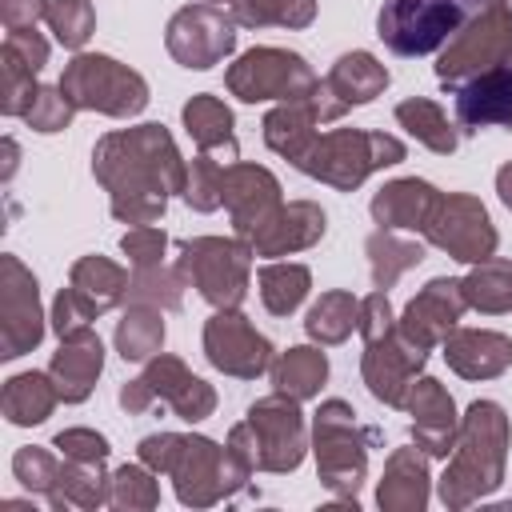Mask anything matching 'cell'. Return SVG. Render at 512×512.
I'll use <instances>...</instances> for the list:
<instances>
[{"instance_id": "e0dca14e", "label": "cell", "mask_w": 512, "mask_h": 512, "mask_svg": "<svg viewBox=\"0 0 512 512\" xmlns=\"http://www.w3.org/2000/svg\"><path fill=\"white\" fill-rule=\"evenodd\" d=\"M388 80H392L388 68H384L372 52L356 48V52H344V56L328 68L324 80H316V88L308 92V104H312V112H316L320 124H336V120L348 116L352 108L372 104L376 96H384Z\"/></svg>"}, {"instance_id": "3957f363", "label": "cell", "mask_w": 512, "mask_h": 512, "mask_svg": "<svg viewBox=\"0 0 512 512\" xmlns=\"http://www.w3.org/2000/svg\"><path fill=\"white\" fill-rule=\"evenodd\" d=\"M140 464H148L156 476H168L176 488V500L184 508H212L240 488H248L252 476H244L228 448L208 436H180V432H152L136 444Z\"/></svg>"}, {"instance_id": "4316f807", "label": "cell", "mask_w": 512, "mask_h": 512, "mask_svg": "<svg viewBox=\"0 0 512 512\" xmlns=\"http://www.w3.org/2000/svg\"><path fill=\"white\" fill-rule=\"evenodd\" d=\"M56 388H60V400L64 404H84L104 372V344L92 328L76 332V336H64L60 348L52 352V364H48Z\"/></svg>"}, {"instance_id": "681fc988", "label": "cell", "mask_w": 512, "mask_h": 512, "mask_svg": "<svg viewBox=\"0 0 512 512\" xmlns=\"http://www.w3.org/2000/svg\"><path fill=\"white\" fill-rule=\"evenodd\" d=\"M52 448L64 460H108V452H112L96 428H64L52 436Z\"/></svg>"}, {"instance_id": "f546056e", "label": "cell", "mask_w": 512, "mask_h": 512, "mask_svg": "<svg viewBox=\"0 0 512 512\" xmlns=\"http://www.w3.org/2000/svg\"><path fill=\"white\" fill-rule=\"evenodd\" d=\"M260 128H264V144H268L276 156H284L292 168H296V160L312 148V140L320 136V132H316L320 120H316L308 96H300V100H280L276 108L264 112V124H260Z\"/></svg>"}, {"instance_id": "5b68a950", "label": "cell", "mask_w": 512, "mask_h": 512, "mask_svg": "<svg viewBox=\"0 0 512 512\" xmlns=\"http://www.w3.org/2000/svg\"><path fill=\"white\" fill-rule=\"evenodd\" d=\"M408 156L404 140L392 132H368V128H332L312 140V148L296 160V168L336 192H356L372 172L392 168Z\"/></svg>"}, {"instance_id": "2e32d148", "label": "cell", "mask_w": 512, "mask_h": 512, "mask_svg": "<svg viewBox=\"0 0 512 512\" xmlns=\"http://www.w3.org/2000/svg\"><path fill=\"white\" fill-rule=\"evenodd\" d=\"M204 356L216 372L236 380H256L272 368L276 348L240 308H216L204 320Z\"/></svg>"}, {"instance_id": "74e56055", "label": "cell", "mask_w": 512, "mask_h": 512, "mask_svg": "<svg viewBox=\"0 0 512 512\" xmlns=\"http://www.w3.org/2000/svg\"><path fill=\"white\" fill-rule=\"evenodd\" d=\"M224 12H232V20L240 28H308L316 20V0H208Z\"/></svg>"}, {"instance_id": "816d5d0a", "label": "cell", "mask_w": 512, "mask_h": 512, "mask_svg": "<svg viewBox=\"0 0 512 512\" xmlns=\"http://www.w3.org/2000/svg\"><path fill=\"white\" fill-rule=\"evenodd\" d=\"M4 48L12 52V56H20L36 76H40V68L48 64V40L36 32V28H24V32H8L4 36Z\"/></svg>"}, {"instance_id": "f5cc1de1", "label": "cell", "mask_w": 512, "mask_h": 512, "mask_svg": "<svg viewBox=\"0 0 512 512\" xmlns=\"http://www.w3.org/2000/svg\"><path fill=\"white\" fill-rule=\"evenodd\" d=\"M48 0H0V20L8 32H24L36 28V20H44Z\"/></svg>"}, {"instance_id": "7bdbcfd3", "label": "cell", "mask_w": 512, "mask_h": 512, "mask_svg": "<svg viewBox=\"0 0 512 512\" xmlns=\"http://www.w3.org/2000/svg\"><path fill=\"white\" fill-rule=\"evenodd\" d=\"M184 204L192 212H216L224 204V160L212 152H196L184 176Z\"/></svg>"}, {"instance_id": "d6a6232c", "label": "cell", "mask_w": 512, "mask_h": 512, "mask_svg": "<svg viewBox=\"0 0 512 512\" xmlns=\"http://www.w3.org/2000/svg\"><path fill=\"white\" fill-rule=\"evenodd\" d=\"M112 344H116L120 360H128V364L152 360L164 348V308H156V304H132L128 300V308L116 320Z\"/></svg>"}, {"instance_id": "db71d44e", "label": "cell", "mask_w": 512, "mask_h": 512, "mask_svg": "<svg viewBox=\"0 0 512 512\" xmlns=\"http://www.w3.org/2000/svg\"><path fill=\"white\" fill-rule=\"evenodd\" d=\"M116 400H120V408H124L128 416H144V412H148V408L156 404V396L148 392V384H144L140 376H136V380H124V384H120V396H116Z\"/></svg>"}, {"instance_id": "e575fe53", "label": "cell", "mask_w": 512, "mask_h": 512, "mask_svg": "<svg viewBox=\"0 0 512 512\" xmlns=\"http://www.w3.org/2000/svg\"><path fill=\"white\" fill-rule=\"evenodd\" d=\"M108 488H112V472H104V460H64L60 464V480L56 492L48 500V508H104L108 504Z\"/></svg>"}, {"instance_id": "f35d334b", "label": "cell", "mask_w": 512, "mask_h": 512, "mask_svg": "<svg viewBox=\"0 0 512 512\" xmlns=\"http://www.w3.org/2000/svg\"><path fill=\"white\" fill-rule=\"evenodd\" d=\"M304 332L308 340L316 344H344L352 332H360V300L344 288H332V292H320V300L308 308L304 316Z\"/></svg>"}, {"instance_id": "277c9868", "label": "cell", "mask_w": 512, "mask_h": 512, "mask_svg": "<svg viewBox=\"0 0 512 512\" xmlns=\"http://www.w3.org/2000/svg\"><path fill=\"white\" fill-rule=\"evenodd\" d=\"M360 340H364L360 376H364L368 392L388 408H404L416 376L428 364V352L416 348L400 332L396 312L388 304V292H380V288L360 300Z\"/></svg>"}, {"instance_id": "60d3db41", "label": "cell", "mask_w": 512, "mask_h": 512, "mask_svg": "<svg viewBox=\"0 0 512 512\" xmlns=\"http://www.w3.org/2000/svg\"><path fill=\"white\" fill-rule=\"evenodd\" d=\"M188 276L180 264H152V268H132L128 280V300L132 304H156L164 312H176L184 304Z\"/></svg>"}, {"instance_id": "b9f144b4", "label": "cell", "mask_w": 512, "mask_h": 512, "mask_svg": "<svg viewBox=\"0 0 512 512\" xmlns=\"http://www.w3.org/2000/svg\"><path fill=\"white\" fill-rule=\"evenodd\" d=\"M108 504L120 512H152L160 504V484L156 472L148 464H120L112 472V488H108Z\"/></svg>"}, {"instance_id": "8d00e7d4", "label": "cell", "mask_w": 512, "mask_h": 512, "mask_svg": "<svg viewBox=\"0 0 512 512\" xmlns=\"http://www.w3.org/2000/svg\"><path fill=\"white\" fill-rule=\"evenodd\" d=\"M460 292H464V304L484 316L512 312V260L488 256V260L472 264L468 276H460Z\"/></svg>"}, {"instance_id": "9f6ffc18", "label": "cell", "mask_w": 512, "mask_h": 512, "mask_svg": "<svg viewBox=\"0 0 512 512\" xmlns=\"http://www.w3.org/2000/svg\"><path fill=\"white\" fill-rule=\"evenodd\" d=\"M16 164H20V148H16V140H12V136H4V168H0V176H4V180H12Z\"/></svg>"}, {"instance_id": "5bb4252c", "label": "cell", "mask_w": 512, "mask_h": 512, "mask_svg": "<svg viewBox=\"0 0 512 512\" xmlns=\"http://www.w3.org/2000/svg\"><path fill=\"white\" fill-rule=\"evenodd\" d=\"M424 240L460 264H480V260L496 256V248H500V232H496L488 208L480 204V196H472V192H448L440 200L436 216L428 220Z\"/></svg>"}, {"instance_id": "44dd1931", "label": "cell", "mask_w": 512, "mask_h": 512, "mask_svg": "<svg viewBox=\"0 0 512 512\" xmlns=\"http://www.w3.org/2000/svg\"><path fill=\"white\" fill-rule=\"evenodd\" d=\"M404 412L412 416V444L436 460H448L456 432H460V412H456L452 392L436 376H416L404 400Z\"/></svg>"}, {"instance_id": "6f0895ef", "label": "cell", "mask_w": 512, "mask_h": 512, "mask_svg": "<svg viewBox=\"0 0 512 512\" xmlns=\"http://www.w3.org/2000/svg\"><path fill=\"white\" fill-rule=\"evenodd\" d=\"M508 4H512V0H508Z\"/></svg>"}, {"instance_id": "f1b7e54d", "label": "cell", "mask_w": 512, "mask_h": 512, "mask_svg": "<svg viewBox=\"0 0 512 512\" xmlns=\"http://www.w3.org/2000/svg\"><path fill=\"white\" fill-rule=\"evenodd\" d=\"M180 120H184V132L192 136V144L200 152H212L220 156L224 164L240 160V144H236V116L232 108L212 96V92H196L184 108H180Z\"/></svg>"}, {"instance_id": "52a82bcc", "label": "cell", "mask_w": 512, "mask_h": 512, "mask_svg": "<svg viewBox=\"0 0 512 512\" xmlns=\"http://www.w3.org/2000/svg\"><path fill=\"white\" fill-rule=\"evenodd\" d=\"M484 8L488 0H384L376 12V36L396 56H428L464 32Z\"/></svg>"}, {"instance_id": "6da1fadb", "label": "cell", "mask_w": 512, "mask_h": 512, "mask_svg": "<svg viewBox=\"0 0 512 512\" xmlns=\"http://www.w3.org/2000/svg\"><path fill=\"white\" fill-rule=\"evenodd\" d=\"M92 176L108 192V208L120 224H156L168 212V200L184 192L188 160H180L164 124H136L96 140Z\"/></svg>"}, {"instance_id": "cb8c5ba5", "label": "cell", "mask_w": 512, "mask_h": 512, "mask_svg": "<svg viewBox=\"0 0 512 512\" xmlns=\"http://www.w3.org/2000/svg\"><path fill=\"white\" fill-rule=\"evenodd\" d=\"M328 232V216L316 200H288L272 212V220L248 240L256 256H292L320 244Z\"/></svg>"}, {"instance_id": "836d02e7", "label": "cell", "mask_w": 512, "mask_h": 512, "mask_svg": "<svg viewBox=\"0 0 512 512\" xmlns=\"http://www.w3.org/2000/svg\"><path fill=\"white\" fill-rule=\"evenodd\" d=\"M268 372H272L276 392H288L296 400H312V396H320V388L328 380V356L316 344H292L288 352H276Z\"/></svg>"}, {"instance_id": "11a10c76", "label": "cell", "mask_w": 512, "mask_h": 512, "mask_svg": "<svg viewBox=\"0 0 512 512\" xmlns=\"http://www.w3.org/2000/svg\"><path fill=\"white\" fill-rule=\"evenodd\" d=\"M496 196H500V204L512 212V160H504L500 172H496Z\"/></svg>"}, {"instance_id": "ffe728a7", "label": "cell", "mask_w": 512, "mask_h": 512, "mask_svg": "<svg viewBox=\"0 0 512 512\" xmlns=\"http://www.w3.org/2000/svg\"><path fill=\"white\" fill-rule=\"evenodd\" d=\"M140 380L148 384V392L156 400H164L184 424H200L216 412V388L208 380H200L180 356L172 352H156L152 360H144Z\"/></svg>"}, {"instance_id": "f6af8a7d", "label": "cell", "mask_w": 512, "mask_h": 512, "mask_svg": "<svg viewBox=\"0 0 512 512\" xmlns=\"http://www.w3.org/2000/svg\"><path fill=\"white\" fill-rule=\"evenodd\" d=\"M12 476H16V480H20V488H28L32 496L52 500L56 480H60V460H56V452H52V448L24 444V448H16V456H12Z\"/></svg>"}, {"instance_id": "d4e9b609", "label": "cell", "mask_w": 512, "mask_h": 512, "mask_svg": "<svg viewBox=\"0 0 512 512\" xmlns=\"http://www.w3.org/2000/svg\"><path fill=\"white\" fill-rule=\"evenodd\" d=\"M432 496V476H428V452L416 444L392 448L384 460L380 484H376V504L384 512H424Z\"/></svg>"}, {"instance_id": "d590c367", "label": "cell", "mask_w": 512, "mask_h": 512, "mask_svg": "<svg viewBox=\"0 0 512 512\" xmlns=\"http://www.w3.org/2000/svg\"><path fill=\"white\" fill-rule=\"evenodd\" d=\"M364 256H368L372 284H376L380 292H388L408 268H416V264L424 260V244L400 236L396 228H376V232L364 240Z\"/></svg>"}, {"instance_id": "7c38bea8", "label": "cell", "mask_w": 512, "mask_h": 512, "mask_svg": "<svg viewBox=\"0 0 512 512\" xmlns=\"http://www.w3.org/2000/svg\"><path fill=\"white\" fill-rule=\"evenodd\" d=\"M236 28L240 24L232 20V12L196 0L172 12V20L164 24V48L180 68L208 72L236 52Z\"/></svg>"}, {"instance_id": "4fadbf2b", "label": "cell", "mask_w": 512, "mask_h": 512, "mask_svg": "<svg viewBox=\"0 0 512 512\" xmlns=\"http://www.w3.org/2000/svg\"><path fill=\"white\" fill-rule=\"evenodd\" d=\"M244 420H248V428L256 436L260 472L284 476V472H296L304 464L308 424H304V412H300V400L296 396H288V392L260 396V400L248 404Z\"/></svg>"}, {"instance_id": "ab89813d", "label": "cell", "mask_w": 512, "mask_h": 512, "mask_svg": "<svg viewBox=\"0 0 512 512\" xmlns=\"http://www.w3.org/2000/svg\"><path fill=\"white\" fill-rule=\"evenodd\" d=\"M256 284H260V300L272 316H292L312 288V272H308V264L272 260L256 272Z\"/></svg>"}, {"instance_id": "4dcf8cb0", "label": "cell", "mask_w": 512, "mask_h": 512, "mask_svg": "<svg viewBox=\"0 0 512 512\" xmlns=\"http://www.w3.org/2000/svg\"><path fill=\"white\" fill-rule=\"evenodd\" d=\"M60 404V388L52 380V372H16L4 380V392H0V412L8 424L16 428H36L52 416V408Z\"/></svg>"}, {"instance_id": "8fae6325", "label": "cell", "mask_w": 512, "mask_h": 512, "mask_svg": "<svg viewBox=\"0 0 512 512\" xmlns=\"http://www.w3.org/2000/svg\"><path fill=\"white\" fill-rule=\"evenodd\" d=\"M224 84L236 100L244 104H260V100H300L316 88V72L300 52L288 48H248L244 56H236L224 68Z\"/></svg>"}, {"instance_id": "603a6c76", "label": "cell", "mask_w": 512, "mask_h": 512, "mask_svg": "<svg viewBox=\"0 0 512 512\" xmlns=\"http://www.w3.org/2000/svg\"><path fill=\"white\" fill-rule=\"evenodd\" d=\"M440 200H444V192H440L436 184H428V180H420V176H400V180H388V184L372 196L368 212H372L376 228L424 232L428 220L436 216Z\"/></svg>"}, {"instance_id": "83f0119b", "label": "cell", "mask_w": 512, "mask_h": 512, "mask_svg": "<svg viewBox=\"0 0 512 512\" xmlns=\"http://www.w3.org/2000/svg\"><path fill=\"white\" fill-rule=\"evenodd\" d=\"M128 280L132 276L116 260H108V256H80L68 268V292L84 308L88 320H100L104 312L124 304L128 300Z\"/></svg>"}, {"instance_id": "7a4b0ae2", "label": "cell", "mask_w": 512, "mask_h": 512, "mask_svg": "<svg viewBox=\"0 0 512 512\" xmlns=\"http://www.w3.org/2000/svg\"><path fill=\"white\" fill-rule=\"evenodd\" d=\"M508 444H512V424H508L504 404L472 400L464 408V416H460L456 444H452L444 476L436 484L444 508L460 512V508H472L476 500L492 496L500 488V480H504Z\"/></svg>"}, {"instance_id": "f907efd6", "label": "cell", "mask_w": 512, "mask_h": 512, "mask_svg": "<svg viewBox=\"0 0 512 512\" xmlns=\"http://www.w3.org/2000/svg\"><path fill=\"white\" fill-rule=\"evenodd\" d=\"M52 332L64 340V336H76V332H84V328H92V320L84 316V308L72 300V292L68 288H60L56 292V300H52Z\"/></svg>"}, {"instance_id": "c3c4849f", "label": "cell", "mask_w": 512, "mask_h": 512, "mask_svg": "<svg viewBox=\"0 0 512 512\" xmlns=\"http://www.w3.org/2000/svg\"><path fill=\"white\" fill-rule=\"evenodd\" d=\"M120 252L128 256V264H132V268L164 264L168 232H164V228H156V224H132V228L120 236Z\"/></svg>"}, {"instance_id": "8992f818", "label": "cell", "mask_w": 512, "mask_h": 512, "mask_svg": "<svg viewBox=\"0 0 512 512\" xmlns=\"http://www.w3.org/2000/svg\"><path fill=\"white\" fill-rule=\"evenodd\" d=\"M376 444V432L356 420V408L348 400H324L312 416V456L320 484L344 500L356 504V492L368 476V448Z\"/></svg>"}, {"instance_id": "d6986e66", "label": "cell", "mask_w": 512, "mask_h": 512, "mask_svg": "<svg viewBox=\"0 0 512 512\" xmlns=\"http://www.w3.org/2000/svg\"><path fill=\"white\" fill-rule=\"evenodd\" d=\"M464 308H468V304H464L460 280H456V276H432V280L404 304V312L396 316V324H400V332H404L416 348L432 352V348H440L444 336L460 324Z\"/></svg>"}, {"instance_id": "7402d4cb", "label": "cell", "mask_w": 512, "mask_h": 512, "mask_svg": "<svg viewBox=\"0 0 512 512\" xmlns=\"http://www.w3.org/2000/svg\"><path fill=\"white\" fill-rule=\"evenodd\" d=\"M444 364L464 380H496L512 368V336L492 328H452L440 344Z\"/></svg>"}, {"instance_id": "30bf717a", "label": "cell", "mask_w": 512, "mask_h": 512, "mask_svg": "<svg viewBox=\"0 0 512 512\" xmlns=\"http://www.w3.org/2000/svg\"><path fill=\"white\" fill-rule=\"evenodd\" d=\"M488 68H512V4L508 0H488V8L464 32H456L436 56V80L452 92L468 76Z\"/></svg>"}, {"instance_id": "9a60e30c", "label": "cell", "mask_w": 512, "mask_h": 512, "mask_svg": "<svg viewBox=\"0 0 512 512\" xmlns=\"http://www.w3.org/2000/svg\"><path fill=\"white\" fill-rule=\"evenodd\" d=\"M44 340V308H40V284L32 268L4 252L0 256V356L16 360L40 348Z\"/></svg>"}, {"instance_id": "bcb514c9", "label": "cell", "mask_w": 512, "mask_h": 512, "mask_svg": "<svg viewBox=\"0 0 512 512\" xmlns=\"http://www.w3.org/2000/svg\"><path fill=\"white\" fill-rule=\"evenodd\" d=\"M36 72L20 60V56H12L8 48H0V112L4 116H24L28 112V104H32V96H36Z\"/></svg>"}, {"instance_id": "1f68e13d", "label": "cell", "mask_w": 512, "mask_h": 512, "mask_svg": "<svg viewBox=\"0 0 512 512\" xmlns=\"http://www.w3.org/2000/svg\"><path fill=\"white\" fill-rule=\"evenodd\" d=\"M396 124L416 140V144H424L428 152H436V156H452L456 148H460V128L448 120V112L436 104V100H428V96H408V100H400L396 104Z\"/></svg>"}, {"instance_id": "ee69618b", "label": "cell", "mask_w": 512, "mask_h": 512, "mask_svg": "<svg viewBox=\"0 0 512 512\" xmlns=\"http://www.w3.org/2000/svg\"><path fill=\"white\" fill-rule=\"evenodd\" d=\"M44 24L52 28L56 44H64L68 52H80L96 32V8L92 0H48Z\"/></svg>"}, {"instance_id": "ac0fdd59", "label": "cell", "mask_w": 512, "mask_h": 512, "mask_svg": "<svg viewBox=\"0 0 512 512\" xmlns=\"http://www.w3.org/2000/svg\"><path fill=\"white\" fill-rule=\"evenodd\" d=\"M280 204H284L280 180L264 164H248V160L224 164V208L232 220V236L252 240Z\"/></svg>"}, {"instance_id": "484cf974", "label": "cell", "mask_w": 512, "mask_h": 512, "mask_svg": "<svg viewBox=\"0 0 512 512\" xmlns=\"http://www.w3.org/2000/svg\"><path fill=\"white\" fill-rule=\"evenodd\" d=\"M456 120L464 132L512 124V68H488L456 88Z\"/></svg>"}, {"instance_id": "7dc6e473", "label": "cell", "mask_w": 512, "mask_h": 512, "mask_svg": "<svg viewBox=\"0 0 512 512\" xmlns=\"http://www.w3.org/2000/svg\"><path fill=\"white\" fill-rule=\"evenodd\" d=\"M72 116H76V104L64 96V88L60 84H40L28 112H24V124L40 136H52V132H64L72 124Z\"/></svg>"}, {"instance_id": "9c48e42d", "label": "cell", "mask_w": 512, "mask_h": 512, "mask_svg": "<svg viewBox=\"0 0 512 512\" xmlns=\"http://www.w3.org/2000/svg\"><path fill=\"white\" fill-rule=\"evenodd\" d=\"M252 256V244L240 236H192L180 240L176 264L184 268L200 300H208L212 308H240L248 296Z\"/></svg>"}, {"instance_id": "ba28073f", "label": "cell", "mask_w": 512, "mask_h": 512, "mask_svg": "<svg viewBox=\"0 0 512 512\" xmlns=\"http://www.w3.org/2000/svg\"><path fill=\"white\" fill-rule=\"evenodd\" d=\"M60 88L76 108L116 120H132L148 108V80L104 52H76L64 64Z\"/></svg>"}]
</instances>
